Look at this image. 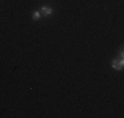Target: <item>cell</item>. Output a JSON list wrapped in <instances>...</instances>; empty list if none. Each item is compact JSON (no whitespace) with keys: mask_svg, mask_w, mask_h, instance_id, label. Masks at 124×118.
Masks as SVG:
<instances>
[{"mask_svg":"<svg viewBox=\"0 0 124 118\" xmlns=\"http://www.w3.org/2000/svg\"><path fill=\"white\" fill-rule=\"evenodd\" d=\"M112 68L114 70H117V71H122L123 70V67H124V60L122 58H119V59H114L112 60Z\"/></svg>","mask_w":124,"mask_h":118,"instance_id":"6da1fadb","label":"cell"},{"mask_svg":"<svg viewBox=\"0 0 124 118\" xmlns=\"http://www.w3.org/2000/svg\"><path fill=\"white\" fill-rule=\"evenodd\" d=\"M40 12H41V14H42V16L48 17V16H50V14H53V8H50V7H46V5H44V7L40 9Z\"/></svg>","mask_w":124,"mask_h":118,"instance_id":"7a4b0ae2","label":"cell"},{"mask_svg":"<svg viewBox=\"0 0 124 118\" xmlns=\"http://www.w3.org/2000/svg\"><path fill=\"white\" fill-rule=\"evenodd\" d=\"M40 17H41V12H40V11H36V12L33 13V20H34V21H37Z\"/></svg>","mask_w":124,"mask_h":118,"instance_id":"3957f363","label":"cell"}]
</instances>
